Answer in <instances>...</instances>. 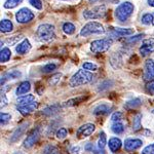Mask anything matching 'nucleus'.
Returning <instances> with one entry per match:
<instances>
[{
    "mask_svg": "<svg viewBox=\"0 0 154 154\" xmlns=\"http://www.w3.org/2000/svg\"><path fill=\"white\" fill-rule=\"evenodd\" d=\"M36 37L38 41L42 43H48L56 38V30L54 26L51 24H41L37 27Z\"/></svg>",
    "mask_w": 154,
    "mask_h": 154,
    "instance_id": "f257e3e1",
    "label": "nucleus"
},
{
    "mask_svg": "<svg viewBox=\"0 0 154 154\" xmlns=\"http://www.w3.org/2000/svg\"><path fill=\"white\" fill-rule=\"evenodd\" d=\"M94 79V75L88 71H85L84 69H80L71 77L69 80V85L71 88H78L80 85H84L91 82Z\"/></svg>",
    "mask_w": 154,
    "mask_h": 154,
    "instance_id": "f03ea898",
    "label": "nucleus"
},
{
    "mask_svg": "<svg viewBox=\"0 0 154 154\" xmlns=\"http://www.w3.org/2000/svg\"><path fill=\"white\" fill-rule=\"evenodd\" d=\"M135 11V5L130 1L121 2L115 9V17L119 22H126Z\"/></svg>",
    "mask_w": 154,
    "mask_h": 154,
    "instance_id": "7ed1b4c3",
    "label": "nucleus"
},
{
    "mask_svg": "<svg viewBox=\"0 0 154 154\" xmlns=\"http://www.w3.org/2000/svg\"><path fill=\"white\" fill-rule=\"evenodd\" d=\"M105 33V28L101 23L98 22H88L80 30V36L88 37L91 35H101Z\"/></svg>",
    "mask_w": 154,
    "mask_h": 154,
    "instance_id": "20e7f679",
    "label": "nucleus"
},
{
    "mask_svg": "<svg viewBox=\"0 0 154 154\" xmlns=\"http://www.w3.org/2000/svg\"><path fill=\"white\" fill-rule=\"evenodd\" d=\"M113 40L111 38H103L94 40L91 43V51L94 54H103L109 51V48L112 46Z\"/></svg>",
    "mask_w": 154,
    "mask_h": 154,
    "instance_id": "39448f33",
    "label": "nucleus"
},
{
    "mask_svg": "<svg viewBox=\"0 0 154 154\" xmlns=\"http://www.w3.org/2000/svg\"><path fill=\"white\" fill-rule=\"evenodd\" d=\"M106 14V6L104 4L95 6L93 8L86 9L83 11V17L86 20H99L104 18Z\"/></svg>",
    "mask_w": 154,
    "mask_h": 154,
    "instance_id": "423d86ee",
    "label": "nucleus"
},
{
    "mask_svg": "<svg viewBox=\"0 0 154 154\" xmlns=\"http://www.w3.org/2000/svg\"><path fill=\"white\" fill-rule=\"evenodd\" d=\"M35 18L34 12L28 7H22L16 12V20L19 24H28Z\"/></svg>",
    "mask_w": 154,
    "mask_h": 154,
    "instance_id": "0eeeda50",
    "label": "nucleus"
},
{
    "mask_svg": "<svg viewBox=\"0 0 154 154\" xmlns=\"http://www.w3.org/2000/svg\"><path fill=\"white\" fill-rule=\"evenodd\" d=\"M140 54L142 57H146L148 54L154 53V38H148L143 40L142 45L140 46Z\"/></svg>",
    "mask_w": 154,
    "mask_h": 154,
    "instance_id": "6e6552de",
    "label": "nucleus"
},
{
    "mask_svg": "<svg viewBox=\"0 0 154 154\" xmlns=\"http://www.w3.org/2000/svg\"><path fill=\"white\" fill-rule=\"evenodd\" d=\"M95 125H93V123H85V125H81L77 130V136H78V138H86V137L91 136L95 131Z\"/></svg>",
    "mask_w": 154,
    "mask_h": 154,
    "instance_id": "1a4fd4ad",
    "label": "nucleus"
},
{
    "mask_svg": "<svg viewBox=\"0 0 154 154\" xmlns=\"http://www.w3.org/2000/svg\"><path fill=\"white\" fill-rule=\"evenodd\" d=\"M144 79L147 81L154 80V60L149 59L145 63V72H144Z\"/></svg>",
    "mask_w": 154,
    "mask_h": 154,
    "instance_id": "9d476101",
    "label": "nucleus"
},
{
    "mask_svg": "<svg viewBox=\"0 0 154 154\" xmlns=\"http://www.w3.org/2000/svg\"><path fill=\"white\" fill-rule=\"evenodd\" d=\"M143 142L140 139H126L125 141V149L126 151H134L142 147Z\"/></svg>",
    "mask_w": 154,
    "mask_h": 154,
    "instance_id": "9b49d317",
    "label": "nucleus"
},
{
    "mask_svg": "<svg viewBox=\"0 0 154 154\" xmlns=\"http://www.w3.org/2000/svg\"><path fill=\"white\" fill-rule=\"evenodd\" d=\"M39 136H40L39 131L34 130L28 137H27L26 140L24 141V147L25 148H31L32 146H34L37 143V141H38Z\"/></svg>",
    "mask_w": 154,
    "mask_h": 154,
    "instance_id": "f8f14e48",
    "label": "nucleus"
},
{
    "mask_svg": "<svg viewBox=\"0 0 154 154\" xmlns=\"http://www.w3.org/2000/svg\"><path fill=\"white\" fill-rule=\"evenodd\" d=\"M38 106V103L35 101L33 103H30V104H27V105H23V106H17V109L22 115H28L31 112H33L34 110L37 108Z\"/></svg>",
    "mask_w": 154,
    "mask_h": 154,
    "instance_id": "ddd939ff",
    "label": "nucleus"
},
{
    "mask_svg": "<svg viewBox=\"0 0 154 154\" xmlns=\"http://www.w3.org/2000/svg\"><path fill=\"white\" fill-rule=\"evenodd\" d=\"M135 33V30L131 28H114L111 34L114 37H121V36H128L133 35Z\"/></svg>",
    "mask_w": 154,
    "mask_h": 154,
    "instance_id": "4468645a",
    "label": "nucleus"
},
{
    "mask_svg": "<svg viewBox=\"0 0 154 154\" xmlns=\"http://www.w3.org/2000/svg\"><path fill=\"white\" fill-rule=\"evenodd\" d=\"M31 49V43L28 39H24L22 42H20L18 45L16 46V51L20 54H25Z\"/></svg>",
    "mask_w": 154,
    "mask_h": 154,
    "instance_id": "2eb2a0df",
    "label": "nucleus"
},
{
    "mask_svg": "<svg viewBox=\"0 0 154 154\" xmlns=\"http://www.w3.org/2000/svg\"><path fill=\"white\" fill-rule=\"evenodd\" d=\"M12 30H14V24L11 20L2 19L0 21V31L2 33H8V32H11Z\"/></svg>",
    "mask_w": 154,
    "mask_h": 154,
    "instance_id": "dca6fc26",
    "label": "nucleus"
},
{
    "mask_svg": "<svg viewBox=\"0 0 154 154\" xmlns=\"http://www.w3.org/2000/svg\"><path fill=\"white\" fill-rule=\"evenodd\" d=\"M108 145H109V149H110L111 152L115 153L117 152V151L119 150V149L121 148V145H122V142H121L120 139L118 138H111L110 140H109L108 142Z\"/></svg>",
    "mask_w": 154,
    "mask_h": 154,
    "instance_id": "f3484780",
    "label": "nucleus"
},
{
    "mask_svg": "<svg viewBox=\"0 0 154 154\" xmlns=\"http://www.w3.org/2000/svg\"><path fill=\"white\" fill-rule=\"evenodd\" d=\"M21 75H22V73L18 70H11V71L7 72V73H5L1 77V86L5 83V81L9 80V79H17V78H19V77H21Z\"/></svg>",
    "mask_w": 154,
    "mask_h": 154,
    "instance_id": "a211bd4d",
    "label": "nucleus"
},
{
    "mask_svg": "<svg viewBox=\"0 0 154 154\" xmlns=\"http://www.w3.org/2000/svg\"><path fill=\"white\" fill-rule=\"evenodd\" d=\"M28 125H29V123H24V125L18 126V128L14 131V134H12V136H11V142H14V141H17L18 139L21 138V136L23 135V133L26 131Z\"/></svg>",
    "mask_w": 154,
    "mask_h": 154,
    "instance_id": "6ab92c4d",
    "label": "nucleus"
},
{
    "mask_svg": "<svg viewBox=\"0 0 154 154\" xmlns=\"http://www.w3.org/2000/svg\"><path fill=\"white\" fill-rule=\"evenodd\" d=\"M31 88V84H30L29 81H23L20 85L18 86L16 91V94L18 96H23L25 94H27Z\"/></svg>",
    "mask_w": 154,
    "mask_h": 154,
    "instance_id": "aec40b11",
    "label": "nucleus"
},
{
    "mask_svg": "<svg viewBox=\"0 0 154 154\" xmlns=\"http://www.w3.org/2000/svg\"><path fill=\"white\" fill-rule=\"evenodd\" d=\"M110 106L107 105V104H101V105H98L94 109V114L95 115H104V114L110 112Z\"/></svg>",
    "mask_w": 154,
    "mask_h": 154,
    "instance_id": "412c9836",
    "label": "nucleus"
},
{
    "mask_svg": "<svg viewBox=\"0 0 154 154\" xmlns=\"http://www.w3.org/2000/svg\"><path fill=\"white\" fill-rule=\"evenodd\" d=\"M35 97L33 95H27V96H23L21 98L18 99V105L17 106H23V105H27V104H30V103H33L35 102Z\"/></svg>",
    "mask_w": 154,
    "mask_h": 154,
    "instance_id": "4be33fe9",
    "label": "nucleus"
},
{
    "mask_svg": "<svg viewBox=\"0 0 154 154\" xmlns=\"http://www.w3.org/2000/svg\"><path fill=\"white\" fill-rule=\"evenodd\" d=\"M11 58V51L8 48H1L0 51V62L1 63H6L8 62Z\"/></svg>",
    "mask_w": 154,
    "mask_h": 154,
    "instance_id": "5701e85b",
    "label": "nucleus"
},
{
    "mask_svg": "<svg viewBox=\"0 0 154 154\" xmlns=\"http://www.w3.org/2000/svg\"><path fill=\"white\" fill-rule=\"evenodd\" d=\"M62 30H63V32L67 34V35H72L75 32V26L72 23H70V22H66L62 26Z\"/></svg>",
    "mask_w": 154,
    "mask_h": 154,
    "instance_id": "b1692460",
    "label": "nucleus"
},
{
    "mask_svg": "<svg viewBox=\"0 0 154 154\" xmlns=\"http://www.w3.org/2000/svg\"><path fill=\"white\" fill-rule=\"evenodd\" d=\"M141 23L145 26H149V25L153 24V14L152 12H146L141 18Z\"/></svg>",
    "mask_w": 154,
    "mask_h": 154,
    "instance_id": "393cba45",
    "label": "nucleus"
},
{
    "mask_svg": "<svg viewBox=\"0 0 154 154\" xmlns=\"http://www.w3.org/2000/svg\"><path fill=\"white\" fill-rule=\"evenodd\" d=\"M22 2H23V0H6L3 4V7L5 9H12L18 6L19 4H21Z\"/></svg>",
    "mask_w": 154,
    "mask_h": 154,
    "instance_id": "a878e982",
    "label": "nucleus"
},
{
    "mask_svg": "<svg viewBox=\"0 0 154 154\" xmlns=\"http://www.w3.org/2000/svg\"><path fill=\"white\" fill-rule=\"evenodd\" d=\"M111 130L116 135H120L125 131V125H123L122 122H114L111 126Z\"/></svg>",
    "mask_w": 154,
    "mask_h": 154,
    "instance_id": "bb28decb",
    "label": "nucleus"
},
{
    "mask_svg": "<svg viewBox=\"0 0 154 154\" xmlns=\"http://www.w3.org/2000/svg\"><path fill=\"white\" fill-rule=\"evenodd\" d=\"M141 120H142V114L138 113L135 117H134V120H133V130L135 131H139L142 128V125H141Z\"/></svg>",
    "mask_w": 154,
    "mask_h": 154,
    "instance_id": "cd10ccee",
    "label": "nucleus"
},
{
    "mask_svg": "<svg viewBox=\"0 0 154 154\" xmlns=\"http://www.w3.org/2000/svg\"><path fill=\"white\" fill-rule=\"evenodd\" d=\"M21 39H23V35L22 34H20V35H14V36H11V38H7L5 42L7 43V45H18V42L21 40Z\"/></svg>",
    "mask_w": 154,
    "mask_h": 154,
    "instance_id": "c85d7f7f",
    "label": "nucleus"
},
{
    "mask_svg": "<svg viewBox=\"0 0 154 154\" xmlns=\"http://www.w3.org/2000/svg\"><path fill=\"white\" fill-rule=\"evenodd\" d=\"M82 68L84 69L85 71H88V72H95L99 69V67L97 64L95 63H91V62H85V63L82 64Z\"/></svg>",
    "mask_w": 154,
    "mask_h": 154,
    "instance_id": "c756f323",
    "label": "nucleus"
},
{
    "mask_svg": "<svg viewBox=\"0 0 154 154\" xmlns=\"http://www.w3.org/2000/svg\"><path fill=\"white\" fill-rule=\"evenodd\" d=\"M141 104H142V101H141L140 99H134V100L128 102V103L125 104V107L128 109H136V108H138V107H140Z\"/></svg>",
    "mask_w": 154,
    "mask_h": 154,
    "instance_id": "7c9ffc66",
    "label": "nucleus"
},
{
    "mask_svg": "<svg viewBox=\"0 0 154 154\" xmlns=\"http://www.w3.org/2000/svg\"><path fill=\"white\" fill-rule=\"evenodd\" d=\"M107 144V138L104 131L100 133V137H99V141H98V148L99 149H104V147Z\"/></svg>",
    "mask_w": 154,
    "mask_h": 154,
    "instance_id": "2f4dec72",
    "label": "nucleus"
},
{
    "mask_svg": "<svg viewBox=\"0 0 154 154\" xmlns=\"http://www.w3.org/2000/svg\"><path fill=\"white\" fill-rule=\"evenodd\" d=\"M61 77H62V73H56V74H54L53 76L49 78V80H48V84L49 85H56L57 83L60 81V79H61Z\"/></svg>",
    "mask_w": 154,
    "mask_h": 154,
    "instance_id": "473e14b6",
    "label": "nucleus"
},
{
    "mask_svg": "<svg viewBox=\"0 0 154 154\" xmlns=\"http://www.w3.org/2000/svg\"><path fill=\"white\" fill-rule=\"evenodd\" d=\"M57 69V65L54 63H48L46 64L45 66H43V68H42V72L43 73H51V72H53L54 70H56Z\"/></svg>",
    "mask_w": 154,
    "mask_h": 154,
    "instance_id": "72a5a7b5",
    "label": "nucleus"
},
{
    "mask_svg": "<svg viewBox=\"0 0 154 154\" xmlns=\"http://www.w3.org/2000/svg\"><path fill=\"white\" fill-rule=\"evenodd\" d=\"M11 119V115L8 113H2L0 114V122H1V125H4L8 122Z\"/></svg>",
    "mask_w": 154,
    "mask_h": 154,
    "instance_id": "f704fd0d",
    "label": "nucleus"
},
{
    "mask_svg": "<svg viewBox=\"0 0 154 154\" xmlns=\"http://www.w3.org/2000/svg\"><path fill=\"white\" fill-rule=\"evenodd\" d=\"M58 107L59 106H57V105L48 107V108H45L43 111H42V113L45 114V115H51V114H54V113L58 112Z\"/></svg>",
    "mask_w": 154,
    "mask_h": 154,
    "instance_id": "c9c22d12",
    "label": "nucleus"
},
{
    "mask_svg": "<svg viewBox=\"0 0 154 154\" xmlns=\"http://www.w3.org/2000/svg\"><path fill=\"white\" fill-rule=\"evenodd\" d=\"M67 134H68V131H67L66 128H59L58 131H57L56 136H57V138H58L59 140H63V139H65L67 137Z\"/></svg>",
    "mask_w": 154,
    "mask_h": 154,
    "instance_id": "e433bc0d",
    "label": "nucleus"
},
{
    "mask_svg": "<svg viewBox=\"0 0 154 154\" xmlns=\"http://www.w3.org/2000/svg\"><path fill=\"white\" fill-rule=\"evenodd\" d=\"M29 3L33 7H35L36 9H38V11H40V9H42V7H43L41 0H29Z\"/></svg>",
    "mask_w": 154,
    "mask_h": 154,
    "instance_id": "4c0bfd02",
    "label": "nucleus"
},
{
    "mask_svg": "<svg viewBox=\"0 0 154 154\" xmlns=\"http://www.w3.org/2000/svg\"><path fill=\"white\" fill-rule=\"evenodd\" d=\"M122 116L123 115L121 112H115V113H113L112 116H111V120H112L113 122H121Z\"/></svg>",
    "mask_w": 154,
    "mask_h": 154,
    "instance_id": "58836bf2",
    "label": "nucleus"
},
{
    "mask_svg": "<svg viewBox=\"0 0 154 154\" xmlns=\"http://www.w3.org/2000/svg\"><path fill=\"white\" fill-rule=\"evenodd\" d=\"M141 154H154V144H150V145L146 146L142 150Z\"/></svg>",
    "mask_w": 154,
    "mask_h": 154,
    "instance_id": "ea45409f",
    "label": "nucleus"
},
{
    "mask_svg": "<svg viewBox=\"0 0 154 154\" xmlns=\"http://www.w3.org/2000/svg\"><path fill=\"white\" fill-rule=\"evenodd\" d=\"M43 154H59V153H58V151H57V149L54 147L48 146V147H46L45 149H44Z\"/></svg>",
    "mask_w": 154,
    "mask_h": 154,
    "instance_id": "a19ab883",
    "label": "nucleus"
},
{
    "mask_svg": "<svg viewBox=\"0 0 154 154\" xmlns=\"http://www.w3.org/2000/svg\"><path fill=\"white\" fill-rule=\"evenodd\" d=\"M7 103H8V100L6 98V95L3 91H1V108H4L7 105Z\"/></svg>",
    "mask_w": 154,
    "mask_h": 154,
    "instance_id": "79ce46f5",
    "label": "nucleus"
},
{
    "mask_svg": "<svg viewBox=\"0 0 154 154\" xmlns=\"http://www.w3.org/2000/svg\"><path fill=\"white\" fill-rule=\"evenodd\" d=\"M144 36H145L144 34H138V35L131 37V38H128V42H136V41L140 40V39H142Z\"/></svg>",
    "mask_w": 154,
    "mask_h": 154,
    "instance_id": "37998d69",
    "label": "nucleus"
},
{
    "mask_svg": "<svg viewBox=\"0 0 154 154\" xmlns=\"http://www.w3.org/2000/svg\"><path fill=\"white\" fill-rule=\"evenodd\" d=\"M146 88H147V91H149V93L153 94V95H154V80L148 82L147 85H146Z\"/></svg>",
    "mask_w": 154,
    "mask_h": 154,
    "instance_id": "c03bdc74",
    "label": "nucleus"
},
{
    "mask_svg": "<svg viewBox=\"0 0 154 154\" xmlns=\"http://www.w3.org/2000/svg\"><path fill=\"white\" fill-rule=\"evenodd\" d=\"M81 151H82V149L79 147V146H75V147L71 149L72 154H81Z\"/></svg>",
    "mask_w": 154,
    "mask_h": 154,
    "instance_id": "a18cd8bd",
    "label": "nucleus"
},
{
    "mask_svg": "<svg viewBox=\"0 0 154 154\" xmlns=\"http://www.w3.org/2000/svg\"><path fill=\"white\" fill-rule=\"evenodd\" d=\"M91 152H93L94 154H106V152L103 150V149H99V150H96V149L94 148Z\"/></svg>",
    "mask_w": 154,
    "mask_h": 154,
    "instance_id": "49530a36",
    "label": "nucleus"
},
{
    "mask_svg": "<svg viewBox=\"0 0 154 154\" xmlns=\"http://www.w3.org/2000/svg\"><path fill=\"white\" fill-rule=\"evenodd\" d=\"M147 3L149 6L154 7V0H147Z\"/></svg>",
    "mask_w": 154,
    "mask_h": 154,
    "instance_id": "de8ad7c7",
    "label": "nucleus"
},
{
    "mask_svg": "<svg viewBox=\"0 0 154 154\" xmlns=\"http://www.w3.org/2000/svg\"><path fill=\"white\" fill-rule=\"evenodd\" d=\"M89 2H91V3H94V2H97L98 0H88Z\"/></svg>",
    "mask_w": 154,
    "mask_h": 154,
    "instance_id": "09e8293b",
    "label": "nucleus"
},
{
    "mask_svg": "<svg viewBox=\"0 0 154 154\" xmlns=\"http://www.w3.org/2000/svg\"><path fill=\"white\" fill-rule=\"evenodd\" d=\"M152 14H153V24H152V25H153V26H154V11L152 12Z\"/></svg>",
    "mask_w": 154,
    "mask_h": 154,
    "instance_id": "8fccbe9b",
    "label": "nucleus"
},
{
    "mask_svg": "<svg viewBox=\"0 0 154 154\" xmlns=\"http://www.w3.org/2000/svg\"><path fill=\"white\" fill-rule=\"evenodd\" d=\"M63 1H68V0H63Z\"/></svg>",
    "mask_w": 154,
    "mask_h": 154,
    "instance_id": "3c124183",
    "label": "nucleus"
}]
</instances>
